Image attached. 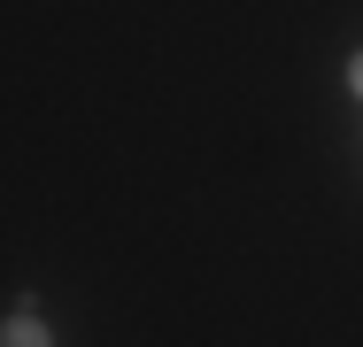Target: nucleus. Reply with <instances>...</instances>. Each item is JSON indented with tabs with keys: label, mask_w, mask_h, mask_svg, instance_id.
<instances>
[{
	"label": "nucleus",
	"mask_w": 363,
	"mask_h": 347,
	"mask_svg": "<svg viewBox=\"0 0 363 347\" xmlns=\"http://www.w3.org/2000/svg\"><path fill=\"white\" fill-rule=\"evenodd\" d=\"M348 93H356V101H363V55H356V62H348Z\"/></svg>",
	"instance_id": "2"
},
{
	"label": "nucleus",
	"mask_w": 363,
	"mask_h": 347,
	"mask_svg": "<svg viewBox=\"0 0 363 347\" xmlns=\"http://www.w3.org/2000/svg\"><path fill=\"white\" fill-rule=\"evenodd\" d=\"M0 347H55V332H47L39 317H8V332H0Z\"/></svg>",
	"instance_id": "1"
}]
</instances>
